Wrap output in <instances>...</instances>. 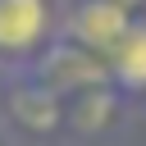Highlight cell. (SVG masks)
<instances>
[{
  "label": "cell",
  "instance_id": "1",
  "mask_svg": "<svg viewBox=\"0 0 146 146\" xmlns=\"http://www.w3.org/2000/svg\"><path fill=\"white\" fill-rule=\"evenodd\" d=\"M18 73H23L27 82H36L41 91L59 96V100H73V96H82V91L110 87V64H105L100 55L73 46V41H64V36H55V41H50L27 68H18Z\"/></svg>",
  "mask_w": 146,
  "mask_h": 146
},
{
  "label": "cell",
  "instance_id": "2",
  "mask_svg": "<svg viewBox=\"0 0 146 146\" xmlns=\"http://www.w3.org/2000/svg\"><path fill=\"white\" fill-rule=\"evenodd\" d=\"M59 36L55 0H0V64L27 68Z\"/></svg>",
  "mask_w": 146,
  "mask_h": 146
},
{
  "label": "cell",
  "instance_id": "3",
  "mask_svg": "<svg viewBox=\"0 0 146 146\" xmlns=\"http://www.w3.org/2000/svg\"><path fill=\"white\" fill-rule=\"evenodd\" d=\"M132 27V14L114 0H73L64 14H59V36L110 59V50L123 41V32Z\"/></svg>",
  "mask_w": 146,
  "mask_h": 146
},
{
  "label": "cell",
  "instance_id": "4",
  "mask_svg": "<svg viewBox=\"0 0 146 146\" xmlns=\"http://www.w3.org/2000/svg\"><path fill=\"white\" fill-rule=\"evenodd\" d=\"M0 114H5L14 128H23V132L55 137V132L68 123V100H59V96L41 91L36 82L18 78V82H9V91H5V110H0Z\"/></svg>",
  "mask_w": 146,
  "mask_h": 146
},
{
  "label": "cell",
  "instance_id": "5",
  "mask_svg": "<svg viewBox=\"0 0 146 146\" xmlns=\"http://www.w3.org/2000/svg\"><path fill=\"white\" fill-rule=\"evenodd\" d=\"M110 87L123 100H141L146 96V14L132 18V27L123 32V41L110 50Z\"/></svg>",
  "mask_w": 146,
  "mask_h": 146
},
{
  "label": "cell",
  "instance_id": "6",
  "mask_svg": "<svg viewBox=\"0 0 146 146\" xmlns=\"http://www.w3.org/2000/svg\"><path fill=\"white\" fill-rule=\"evenodd\" d=\"M119 105H123V96H119L114 87L82 91V96L68 100V128H78V132H105V128L119 119Z\"/></svg>",
  "mask_w": 146,
  "mask_h": 146
},
{
  "label": "cell",
  "instance_id": "7",
  "mask_svg": "<svg viewBox=\"0 0 146 146\" xmlns=\"http://www.w3.org/2000/svg\"><path fill=\"white\" fill-rule=\"evenodd\" d=\"M5 91H9V78H5V64H0V110H5Z\"/></svg>",
  "mask_w": 146,
  "mask_h": 146
}]
</instances>
